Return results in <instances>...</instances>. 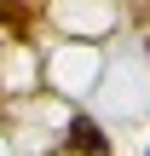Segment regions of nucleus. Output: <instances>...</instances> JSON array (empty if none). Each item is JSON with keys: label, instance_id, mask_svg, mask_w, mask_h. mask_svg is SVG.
Instances as JSON below:
<instances>
[{"label": "nucleus", "instance_id": "f257e3e1", "mask_svg": "<svg viewBox=\"0 0 150 156\" xmlns=\"http://www.w3.org/2000/svg\"><path fill=\"white\" fill-rule=\"evenodd\" d=\"M69 151H81V156H110V139H104L98 122L75 116V122H69Z\"/></svg>", "mask_w": 150, "mask_h": 156}, {"label": "nucleus", "instance_id": "f03ea898", "mask_svg": "<svg viewBox=\"0 0 150 156\" xmlns=\"http://www.w3.org/2000/svg\"><path fill=\"white\" fill-rule=\"evenodd\" d=\"M0 23H6V29H23V23H29V6H23V0H0Z\"/></svg>", "mask_w": 150, "mask_h": 156}]
</instances>
